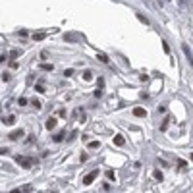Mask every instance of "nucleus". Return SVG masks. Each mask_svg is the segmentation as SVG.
<instances>
[{
	"mask_svg": "<svg viewBox=\"0 0 193 193\" xmlns=\"http://www.w3.org/2000/svg\"><path fill=\"white\" fill-rule=\"evenodd\" d=\"M99 176V170H93V172L91 174H87V176H85V180H83V183L85 185H89V183H93V182H95V178Z\"/></svg>",
	"mask_w": 193,
	"mask_h": 193,
	"instance_id": "obj_1",
	"label": "nucleus"
},
{
	"mask_svg": "<svg viewBox=\"0 0 193 193\" xmlns=\"http://www.w3.org/2000/svg\"><path fill=\"white\" fill-rule=\"evenodd\" d=\"M56 124H58V122H56V118H48L46 120V130H54V127H56Z\"/></svg>",
	"mask_w": 193,
	"mask_h": 193,
	"instance_id": "obj_2",
	"label": "nucleus"
},
{
	"mask_svg": "<svg viewBox=\"0 0 193 193\" xmlns=\"http://www.w3.org/2000/svg\"><path fill=\"white\" fill-rule=\"evenodd\" d=\"M133 114H135L137 118H145V116H147V110H145V108H133Z\"/></svg>",
	"mask_w": 193,
	"mask_h": 193,
	"instance_id": "obj_3",
	"label": "nucleus"
},
{
	"mask_svg": "<svg viewBox=\"0 0 193 193\" xmlns=\"http://www.w3.org/2000/svg\"><path fill=\"white\" fill-rule=\"evenodd\" d=\"M124 141H126V139H124V135H120V133H118V135H114V143H116V145H124Z\"/></svg>",
	"mask_w": 193,
	"mask_h": 193,
	"instance_id": "obj_4",
	"label": "nucleus"
},
{
	"mask_svg": "<svg viewBox=\"0 0 193 193\" xmlns=\"http://www.w3.org/2000/svg\"><path fill=\"white\" fill-rule=\"evenodd\" d=\"M45 37H46V33H35V35H33V39H35V41H42Z\"/></svg>",
	"mask_w": 193,
	"mask_h": 193,
	"instance_id": "obj_5",
	"label": "nucleus"
},
{
	"mask_svg": "<svg viewBox=\"0 0 193 193\" xmlns=\"http://www.w3.org/2000/svg\"><path fill=\"white\" fill-rule=\"evenodd\" d=\"M21 135H23V131H14V133H10V139H18V137H21Z\"/></svg>",
	"mask_w": 193,
	"mask_h": 193,
	"instance_id": "obj_6",
	"label": "nucleus"
},
{
	"mask_svg": "<svg viewBox=\"0 0 193 193\" xmlns=\"http://www.w3.org/2000/svg\"><path fill=\"white\" fill-rule=\"evenodd\" d=\"M83 79H85V81H91V79H93V75H91V71H89V70L83 74Z\"/></svg>",
	"mask_w": 193,
	"mask_h": 193,
	"instance_id": "obj_7",
	"label": "nucleus"
},
{
	"mask_svg": "<svg viewBox=\"0 0 193 193\" xmlns=\"http://www.w3.org/2000/svg\"><path fill=\"white\" fill-rule=\"evenodd\" d=\"M99 60H103V62H110V60H108V56H106L104 52H99Z\"/></svg>",
	"mask_w": 193,
	"mask_h": 193,
	"instance_id": "obj_8",
	"label": "nucleus"
},
{
	"mask_svg": "<svg viewBox=\"0 0 193 193\" xmlns=\"http://www.w3.org/2000/svg\"><path fill=\"white\" fill-rule=\"evenodd\" d=\"M41 68H42V70H46V71H50L54 66H52V64H41Z\"/></svg>",
	"mask_w": 193,
	"mask_h": 193,
	"instance_id": "obj_9",
	"label": "nucleus"
},
{
	"mask_svg": "<svg viewBox=\"0 0 193 193\" xmlns=\"http://www.w3.org/2000/svg\"><path fill=\"white\" fill-rule=\"evenodd\" d=\"M153 176H155V180H159V182H160V180H162V174H160V172H159V170H156V172H155V174H153Z\"/></svg>",
	"mask_w": 193,
	"mask_h": 193,
	"instance_id": "obj_10",
	"label": "nucleus"
},
{
	"mask_svg": "<svg viewBox=\"0 0 193 193\" xmlns=\"http://www.w3.org/2000/svg\"><path fill=\"white\" fill-rule=\"evenodd\" d=\"M4 122H6V124H14V122H16V116H10L8 120H4Z\"/></svg>",
	"mask_w": 193,
	"mask_h": 193,
	"instance_id": "obj_11",
	"label": "nucleus"
},
{
	"mask_svg": "<svg viewBox=\"0 0 193 193\" xmlns=\"http://www.w3.org/2000/svg\"><path fill=\"white\" fill-rule=\"evenodd\" d=\"M18 103H19V106H25V104H27V99H23V97H21Z\"/></svg>",
	"mask_w": 193,
	"mask_h": 193,
	"instance_id": "obj_12",
	"label": "nucleus"
},
{
	"mask_svg": "<svg viewBox=\"0 0 193 193\" xmlns=\"http://www.w3.org/2000/svg\"><path fill=\"white\" fill-rule=\"evenodd\" d=\"M89 147H91V149H97V147H99V141H91Z\"/></svg>",
	"mask_w": 193,
	"mask_h": 193,
	"instance_id": "obj_13",
	"label": "nucleus"
},
{
	"mask_svg": "<svg viewBox=\"0 0 193 193\" xmlns=\"http://www.w3.org/2000/svg\"><path fill=\"white\" fill-rule=\"evenodd\" d=\"M31 104H33V106H37V108H41V103L37 101V99H33V101H31Z\"/></svg>",
	"mask_w": 193,
	"mask_h": 193,
	"instance_id": "obj_14",
	"label": "nucleus"
},
{
	"mask_svg": "<svg viewBox=\"0 0 193 193\" xmlns=\"http://www.w3.org/2000/svg\"><path fill=\"white\" fill-rule=\"evenodd\" d=\"M35 89H37L39 93H42V91H45V87H42V85H39V83H37V87H35Z\"/></svg>",
	"mask_w": 193,
	"mask_h": 193,
	"instance_id": "obj_15",
	"label": "nucleus"
},
{
	"mask_svg": "<svg viewBox=\"0 0 193 193\" xmlns=\"http://www.w3.org/2000/svg\"><path fill=\"white\" fill-rule=\"evenodd\" d=\"M106 176H108L110 180H114V172H112V170H108V172H106Z\"/></svg>",
	"mask_w": 193,
	"mask_h": 193,
	"instance_id": "obj_16",
	"label": "nucleus"
},
{
	"mask_svg": "<svg viewBox=\"0 0 193 193\" xmlns=\"http://www.w3.org/2000/svg\"><path fill=\"white\" fill-rule=\"evenodd\" d=\"M191 160H193V155H191Z\"/></svg>",
	"mask_w": 193,
	"mask_h": 193,
	"instance_id": "obj_17",
	"label": "nucleus"
}]
</instances>
